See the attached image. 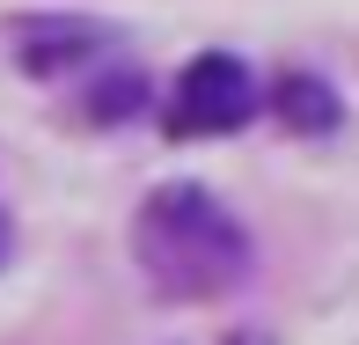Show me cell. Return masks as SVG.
Masks as SVG:
<instances>
[{
    "label": "cell",
    "mask_w": 359,
    "mask_h": 345,
    "mask_svg": "<svg viewBox=\"0 0 359 345\" xmlns=\"http://www.w3.org/2000/svg\"><path fill=\"white\" fill-rule=\"evenodd\" d=\"M133 257L169 301H213L250 272V228L205 184H161L133 221Z\"/></svg>",
    "instance_id": "1"
},
{
    "label": "cell",
    "mask_w": 359,
    "mask_h": 345,
    "mask_svg": "<svg viewBox=\"0 0 359 345\" xmlns=\"http://www.w3.org/2000/svg\"><path fill=\"white\" fill-rule=\"evenodd\" d=\"M250 110H257V74L235 52H198L184 67V81H176L169 133L176 140H220L235 125H250Z\"/></svg>",
    "instance_id": "2"
},
{
    "label": "cell",
    "mask_w": 359,
    "mask_h": 345,
    "mask_svg": "<svg viewBox=\"0 0 359 345\" xmlns=\"http://www.w3.org/2000/svg\"><path fill=\"white\" fill-rule=\"evenodd\" d=\"M271 110H279V125H293V133H308V140H323V133H337V125H345L337 89H330L323 74H308V67H293L279 89H271Z\"/></svg>",
    "instance_id": "3"
},
{
    "label": "cell",
    "mask_w": 359,
    "mask_h": 345,
    "mask_svg": "<svg viewBox=\"0 0 359 345\" xmlns=\"http://www.w3.org/2000/svg\"><path fill=\"white\" fill-rule=\"evenodd\" d=\"M103 44H110V30H95V22H29L22 30V67L29 74H59L81 52H103Z\"/></svg>",
    "instance_id": "4"
},
{
    "label": "cell",
    "mask_w": 359,
    "mask_h": 345,
    "mask_svg": "<svg viewBox=\"0 0 359 345\" xmlns=\"http://www.w3.org/2000/svg\"><path fill=\"white\" fill-rule=\"evenodd\" d=\"M140 103H147V74H133V67H110V74H103V89L88 96V110H95L103 125H110V118H133Z\"/></svg>",
    "instance_id": "5"
}]
</instances>
